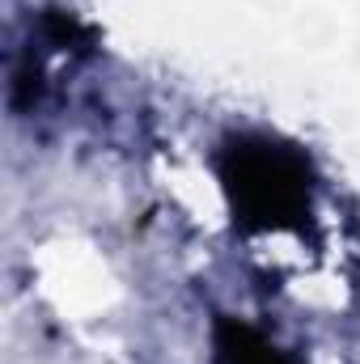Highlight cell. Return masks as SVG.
I'll return each instance as SVG.
<instances>
[{"instance_id": "obj_1", "label": "cell", "mask_w": 360, "mask_h": 364, "mask_svg": "<svg viewBox=\"0 0 360 364\" xmlns=\"http://www.w3.org/2000/svg\"><path fill=\"white\" fill-rule=\"evenodd\" d=\"M221 174L242 225H255V229L297 225L309 208V170L284 144L242 136L225 149Z\"/></svg>"}, {"instance_id": "obj_2", "label": "cell", "mask_w": 360, "mask_h": 364, "mask_svg": "<svg viewBox=\"0 0 360 364\" xmlns=\"http://www.w3.org/2000/svg\"><path fill=\"white\" fill-rule=\"evenodd\" d=\"M216 352H221V364H288L259 331L238 326V322L216 326Z\"/></svg>"}]
</instances>
